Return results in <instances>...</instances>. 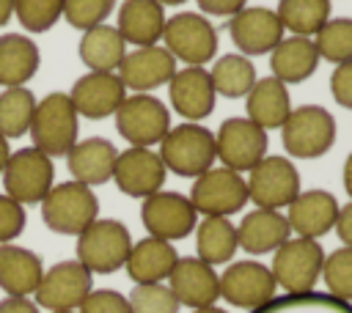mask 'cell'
<instances>
[{"mask_svg": "<svg viewBox=\"0 0 352 313\" xmlns=\"http://www.w3.org/2000/svg\"><path fill=\"white\" fill-rule=\"evenodd\" d=\"M0 313H41V310L30 297H3Z\"/></svg>", "mask_w": 352, "mask_h": 313, "instance_id": "obj_47", "label": "cell"}, {"mask_svg": "<svg viewBox=\"0 0 352 313\" xmlns=\"http://www.w3.org/2000/svg\"><path fill=\"white\" fill-rule=\"evenodd\" d=\"M324 250L319 239L305 236H289L275 253H272V277L275 286L283 288V294H308L322 277Z\"/></svg>", "mask_w": 352, "mask_h": 313, "instance_id": "obj_6", "label": "cell"}, {"mask_svg": "<svg viewBox=\"0 0 352 313\" xmlns=\"http://www.w3.org/2000/svg\"><path fill=\"white\" fill-rule=\"evenodd\" d=\"M250 313H352V302H341L327 291H308V294H283L272 297L267 305Z\"/></svg>", "mask_w": 352, "mask_h": 313, "instance_id": "obj_36", "label": "cell"}, {"mask_svg": "<svg viewBox=\"0 0 352 313\" xmlns=\"http://www.w3.org/2000/svg\"><path fill=\"white\" fill-rule=\"evenodd\" d=\"M113 8L116 0H63V19L77 30H88L102 25Z\"/></svg>", "mask_w": 352, "mask_h": 313, "instance_id": "obj_41", "label": "cell"}, {"mask_svg": "<svg viewBox=\"0 0 352 313\" xmlns=\"http://www.w3.org/2000/svg\"><path fill=\"white\" fill-rule=\"evenodd\" d=\"M267 146H270L267 132L242 115L226 118L214 132V156L220 159L223 167L236 173H248L258 159H264Z\"/></svg>", "mask_w": 352, "mask_h": 313, "instance_id": "obj_12", "label": "cell"}, {"mask_svg": "<svg viewBox=\"0 0 352 313\" xmlns=\"http://www.w3.org/2000/svg\"><path fill=\"white\" fill-rule=\"evenodd\" d=\"M69 99L77 115L88 121H102L116 115V110L126 99V88L116 71H85L82 77L74 80Z\"/></svg>", "mask_w": 352, "mask_h": 313, "instance_id": "obj_18", "label": "cell"}, {"mask_svg": "<svg viewBox=\"0 0 352 313\" xmlns=\"http://www.w3.org/2000/svg\"><path fill=\"white\" fill-rule=\"evenodd\" d=\"M41 52L33 38L22 33H3L0 36V85L14 88L33 80L38 71Z\"/></svg>", "mask_w": 352, "mask_h": 313, "instance_id": "obj_30", "label": "cell"}, {"mask_svg": "<svg viewBox=\"0 0 352 313\" xmlns=\"http://www.w3.org/2000/svg\"><path fill=\"white\" fill-rule=\"evenodd\" d=\"M190 203L198 214L204 217H231L245 209L248 198V184L242 173L228 170V167H209L201 176H195L190 187Z\"/></svg>", "mask_w": 352, "mask_h": 313, "instance_id": "obj_10", "label": "cell"}, {"mask_svg": "<svg viewBox=\"0 0 352 313\" xmlns=\"http://www.w3.org/2000/svg\"><path fill=\"white\" fill-rule=\"evenodd\" d=\"M77 313H132L129 299L116 288H91Z\"/></svg>", "mask_w": 352, "mask_h": 313, "instance_id": "obj_42", "label": "cell"}, {"mask_svg": "<svg viewBox=\"0 0 352 313\" xmlns=\"http://www.w3.org/2000/svg\"><path fill=\"white\" fill-rule=\"evenodd\" d=\"M245 110L256 126L267 129H280V124L286 121V115L292 113V99H289V88L275 80V77H264L256 80L253 88L245 96Z\"/></svg>", "mask_w": 352, "mask_h": 313, "instance_id": "obj_29", "label": "cell"}, {"mask_svg": "<svg viewBox=\"0 0 352 313\" xmlns=\"http://www.w3.org/2000/svg\"><path fill=\"white\" fill-rule=\"evenodd\" d=\"M236 225L228 217H204L195 222V253L209 266L231 264L236 255Z\"/></svg>", "mask_w": 352, "mask_h": 313, "instance_id": "obj_32", "label": "cell"}, {"mask_svg": "<svg viewBox=\"0 0 352 313\" xmlns=\"http://www.w3.org/2000/svg\"><path fill=\"white\" fill-rule=\"evenodd\" d=\"M8 156H11V146H8V137H3V135H0V173H3L6 162H8Z\"/></svg>", "mask_w": 352, "mask_h": 313, "instance_id": "obj_50", "label": "cell"}, {"mask_svg": "<svg viewBox=\"0 0 352 313\" xmlns=\"http://www.w3.org/2000/svg\"><path fill=\"white\" fill-rule=\"evenodd\" d=\"M28 132L33 137V146L47 156H66L69 148L77 143V132H80V115L69 93L55 91L38 99Z\"/></svg>", "mask_w": 352, "mask_h": 313, "instance_id": "obj_2", "label": "cell"}, {"mask_svg": "<svg viewBox=\"0 0 352 313\" xmlns=\"http://www.w3.org/2000/svg\"><path fill=\"white\" fill-rule=\"evenodd\" d=\"M248 198L256 203V209H286L300 192V173L292 165L289 156L267 154L248 170Z\"/></svg>", "mask_w": 352, "mask_h": 313, "instance_id": "obj_9", "label": "cell"}, {"mask_svg": "<svg viewBox=\"0 0 352 313\" xmlns=\"http://www.w3.org/2000/svg\"><path fill=\"white\" fill-rule=\"evenodd\" d=\"M195 3L201 14H209V16H234L248 5V0H195Z\"/></svg>", "mask_w": 352, "mask_h": 313, "instance_id": "obj_45", "label": "cell"}, {"mask_svg": "<svg viewBox=\"0 0 352 313\" xmlns=\"http://www.w3.org/2000/svg\"><path fill=\"white\" fill-rule=\"evenodd\" d=\"M319 66V52L314 47V38L308 36H283L275 49L270 52V69L272 77L283 85H294L308 80Z\"/></svg>", "mask_w": 352, "mask_h": 313, "instance_id": "obj_28", "label": "cell"}, {"mask_svg": "<svg viewBox=\"0 0 352 313\" xmlns=\"http://www.w3.org/2000/svg\"><path fill=\"white\" fill-rule=\"evenodd\" d=\"M0 176H3L6 195L22 206H30V203H41L44 195L52 189L55 165H52V156H47L36 146H28V148L11 151Z\"/></svg>", "mask_w": 352, "mask_h": 313, "instance_id": "obj_7", "label": "cell"}, {"mask_svg": "<svg viewBox=\"0 0 352 313\" xmlns=\"http://www.w3.org/2000/svg\"><path fill=\"white\" fill-rule=\"evenodd\" d=\"M94 288V275L74 258V261H58L50 269H44L38 288L33 291V302L50 313L58 310H77L82 299Z\"/></svg>", "mask_w": 352, "mask_h": 313, "instance_id": "obj_13", "label": "cell"}, {"mask_svg": "<svg viewBox=\"0 0 352 313\" xmlns=\"http://www.w3.org/2000/svg\"><path fill=\"white\" fill-rule=\"evenodd\" d=\"M338 200L327 189H305L286 206V222L292 233L305 239H319L333 231L338 217Z\"/></svg>", "mask_w": 352, "mask_h": 313, "instance_id": "obj_22", "label": "cell"}, {"mask_svg": "<svg viewBox=\"0 0 352 313\" xmlns=\"http://www.w3.org/2000/svg\"><path fill=\"white\" fill-rule=\"evenodd\" d=\"M333 231L338 233V239L344 242V247H352V200L338 209V217H336Z\"/></svg>", "mask_w": 352, "mask_h": 313, "instance_id": "obj_46", "label": "cell"}, {"mask_svg": "<svg viewBox=\"0 0 352 313\" xmlns=\"http://www.w3.org/2000/svg\"><path fill=\"white\" fill-rule=\"evenodd\" d=\"M38 206H41L44 225L63 236L82 233L99 217V198L94 195L91 187H85L74 178L52 184V189L44 195V200Z\"/></svg>", "mask_w": 352, "mask_h": 313, "instance_id": "obj_3", "label": "cell"}, {"mask_svg": "<svg viewBox=\"0 0 352 313\" xmlns=\"http://www.w3.org/2000/svg\"><path fill=\"white\" fill-rule=\"evenodd\" d=\"M330 0H278V19L292 36L314 38L316 30L330 19Z\"/></svg>", "mask_w": 352, "mask_h": 313, "instance_id": "obj_34", "label": "cell"}, {"mask_svg": "<svg viewBox=\"0 0 352 313\" xmlns=\"http://www.w3.org/2000/svg\"><path fill=\"white\" fill-rule=\"evenodd\" d=\"M58 313H77V310H58Z\"/></svg>", "mask_w": 352, "mask_h": 313, "instance_id": "obj_53", "label": "cell"}, {"mask_svg": "<svg viewBox=\"0 0 352 313\" xmlns=\"http://www.w3.org/2000/svg\"><path fill=\"white\" fill-rule=\"evenodd\" d=\"M118 148L107 137H85L77 140L66 154V167L74 181L85 187H99L113 178Z\"/></svg>", "mask_w": 352, "mask_h": 313, "instance_id": "obj_23", "label": "cell"}, {"mask_svg": "<svg viewBox=\"0 0 352 313\" xmlns=\"http://www.w3.org/2000/svg\"><path fill=\"white\" fill-rule=\"evenodd\" d=\"M330 93H333V99L341 107L352 110V60L338 63L333 69V74H330Z\"/></svg>", "mask_w": 352, "mask_h": 313, "instance_id": "obj_44", "label": "cell"}, {"mask_svg": "<svg viewBox=\"0 0 352 313\" xmlns=\"http://www.w3.org/2000/svg\"><path fill=\"white\" fill-rule=\"evenodd\" d=\"M289 236H292V228L286 222V214L275 209H253L236 225V244L248 255L275 253Z\"/></svg>", "mask_w": 352, "mask_h": 313, "instance_id": "obj_24", "label": "cell"}, {"mask_svg": "<svg viewBox=\"0 0 352 313\" xmlns=\"http://www.w3.org/2000/svg\"><path fill=\"white\" fill-rule=\"evenodd\" d=\"M25 222H28L25 206L8 198L6 192H0V244L14 242L25 231Z\"/></svg>", "mask_w": 352, "mask_h": 313, "instance_id": "obj_43", "label": "cell"}, {"mask_svg": "<svg viewBox=\"0 0 352 313\" xmlns=\"http://www.w3.org/2000/svg\"><path fill=\"white\" fill-rule=\"evenodd\" d=\"M283 25L272 8L264 5H245L234 16H228V36L239 55H270L275 44L283 38Z\"/></svg>", "mask_w": 352, "mask_h": 313, "instance_id": "obj_16", "label": "cell"}, {"mask_svg": "<svg viewBox=\"0 0 352 313\" xmlns=\"http://www.w3.org/2000/svg\"><path fill=\"white\" fill-rule=\"evenodd\" d=\"M322 280L330 297L341 302H352V247H338L330 255H324Z\"/></svg>", "mask_w": 352, "mask_h": 313, "instance_id": "obj_38", "label": "cell"}, {"mask_svg": "<svg viewBox=\"0 0 352 313\" xmlns=\"http://www.w3.org/2000/svg\"><path fill=\"white\" fill-rule=\"evenodd\" d=\"M160 5H182V3H187V0H157Z\"/></svg>", "mask_w": 352, "mask_h": 313, "instance_id": "obj_52", "label": "cell"}, {"mask_svg": "<svg viewBox=\"0 0 352 313\" xmlns=\"http://www.w3.org/2000/svg\"><path fill=\"white\" fill-rule=\"evenodd\" d=\"M190 313H228V310H223V308H217V305H206V308H192Z\"/></svg>", "mask_w": 352, "mask_h": 313, "instance_id": "obj_51", "label": "cell"}, {"mask_svg": "<svg viewBox=\"0 0 352 313\" xmlns=\"http://www.w3.org/2000/svg\"><path fill=\"white\" fill-rule=\"evenodd\" d=\"M132 247L129 228L121 220L96 217L82 233H77V261L91 275H113L124 266Z\"/></svg>", "mask_w": 352, "mask_h": 313, "instance_id": "obj_4", "label": "cell"}, {"mask_svg": "<svg viewBox=\"0 0 352 313\" xmlns=\"http://www.w3.org/2000/svg\"><path fill=\"white\" fill-rule=\"evenodd\" d=\"M209 80L217 96L223 99H242L248 96V91L253 88L256 77V66L250 63V58L239 55V52H228L220 55L214 60V66L209 69Z\"/></svg>", "mask_w": 352, "mask_h": 313, "instance_id": "obj_33", "label": "cell"}, {"mask_svg": "<svg viewBox=\"0 0 352 313\" xmlns=\"http://www.w3.org/2000/svg\"><path fill=\"white\" fill-rule=\"evenodd\" d=\"M44 275L41 258L14 242L0 244V288L6 297H30Z\"/></svg>", "mask_w": 352, "mask_h": 313, "instance_id": "obj_27", "label": "cell"}, {"mask_svg": "<svg viewBox=\"0 0 352 313\" xmlns=\"http://www.w3.org/2000/svg\"><path fill=\"white\" fill-rule=\"evenodd\" d=\"M165 5L157 0H124L116 30L132 47H154L165 30Z\"/></svg>", "mask_w": 352, "mask_h": 313, "instance_id": "obj_26", "label": "cell"}, {"mask_svg": "<svg viewBox=\"0 0 352 313\" xmlns=\"http://www.w3.org/2000/svg\"><path fill=\"white\" fill-rule=\"evenodd\" d=\"M280 143L289 156L316 159L324 156L336 143V118L319 104L292 107L280 124Z\"/></svg>", "mask_w": 352, "mask_h": 313, "instance_id": "obj_5", "label": "cell"}, {"mask_svg": "<svg viewBox=\"0 0 352 313\" xmlns=\"http://www.w3.org/2000/svg\"><path fill=\"white\" fill-rule=\"evenodd\" d=\"M278 286L261 261H231L220 275V297L242 310H256L275 297Z\"/></svg>", "mask_w": 352, "mask_h": 313, "instance_id": "obj_15", "label": "cell"}, {"mask_svg": "<svg viewBox=\"0 0 352 313\" xmlns=\"http://www.w3.org/2000/svg\"><path fill=\"white\" fill-rule=\"evenodd\" d=\"M162 47L187 66H204L217 55V30L198 11H179L165 19Z\"/></svg>", "mask_w": 352, "mask_h": 313, "instance_id": "obj_8", "label": "cell"}, {"mask_svg": "<svg viewBox=\"0 0 352 313\" xmlns=\"http://www.w3.org/2000/svg\"><path fill=\"white\" fill-rule=\"evenodd\" d=\"M140 222L148 231V236L165 239V242H179L195 231L198 211L192 209L187 195L160 189V192L143 198Z\"/></svg>", "mask_w": 352, "mask_h": 313, "instance_id": "obj_14", "label": "cell"}, {"mask_svg": "<svg viewBox=\"0 0 352 313\" xmlns=\"http://www.w3.org/2000/svg\"><path fill=\"white\" fill-rule=\"evenodd\" d=\"M36 96L28 85H14L0 91V135L8 140H16L28 135L33 110H36Z\"/></svg>", "mask_w": 352, "mask_h": 313, "instance_id": "obj_35", "label": "cell"}, {"mask_svg": "<svg viewBox=\"0 0 352 313\" xmlns=\"http://www.w3.org/2000/svg\"><path fill=\"white\" fill-rule=\"evenodd\" d=\"M168 288L179 299V305L206 308L220 299V275L214 266L201 261L198 255H184L176 261V266L168 275Z\"/></svg>", "mask_w": 352, "mask_h": 313, "instance_id": "obj_20", "label": "cell"}, {"mask_svg": "<svg viewBox=\"0 0 352 313\" xmlns=\"http://www.w3.org/2000/svg\"><path fill=\"white\" fill-rule=\"evenodd\" d=\"M80 60L88 66V71H116L126 55V41L116 30V25H96L82 30L80 38Z\"/></svg>", "mask_w": 352, "mask_h": 313, "instance_id": "obj_31", "label": "cell"}, {"mask_svg": "<svg viewBox=\"0 0 352 313\" xmlns=\"http://www.w3.org/2000/svg\"><path fill=\"white\" fill-rule=\"evenodd\" d=\"M11 14H14V0H0V27L11 19Z\"/></svg>", "mask_w": 352, "mask_h": 313, "instance_id": "obj_49", "label": "cell"}, {"mask_svg": "<svg viewBox=\"0 0 352 313\" xmlns=\"http://www.w3.org/2000/svg\"><path fill=\"white\" fill-rule=\"evenodd\" d=\"M179 255L173 242L146 236L129 247V255L124 261V269L135 286L140 283H165L170 269L176 266Z\"/></svg>", "mask_w": 352, "mask_h": 313, "instance_id": "obj_25", "label": "cell"}, {"mask_svg": "<svg viewBox=\"0 0 352 313\" xmlns=\"http://www.w3.org/2000/svg\"><path fill=\"white\" fill-rule=\"evenodd\" d=\"M314 47L319 52V60H330L336 66L352 60V19L349 16L327 19L316 30Z\"/></svg>", "mask_w": 352, "mask_h": 313, "instance_id": "obj_37", "label": "cell"}, {"mask_svg": "<svg viewBox=\"0 0 352 313\" xmlns=\"http://www.w3.org/2000/svg\"><path fill=\"white\" fill-rule=\"evenodd\" d=\"M165 176H168V170H165L160 154L151 148L129 146L126 151H118V156H116L113 181L129 198L143 200V198L160 192L165 184Z\"/></svg>", "mask_w": 352, "mask_h": 313, "instance_id": "obj_17", "label": "cell"}, {"mask_svg": "<svg viewBox=\"0 0 352 313\" xmlns=\"http://www.w3.org/2000/svg\"><path fill=\"white\" fill-rule=\"evenodd\" d=\"M168 99L182 118L198 124L212 115L217 93L204 66H184V69H176V74L168 80Z\"/></svg>", "mask_w": 352, "mask_h": 313, "instance_id": "obj_21", "label": "cell"}, {"mask_svg": "<svg viewBox=\"0 0 352 313\" xmlns=\"http://www.w3.org/2000/svg\"><path fill=\"white\" fill-rule=\"evenodd\" d=\"M116 129L129 146L151 148L170 129V110L151 93H132L116 110Z\"/></svg>", "mask_w": 352, "mask_h": 313, "instance_id": "obj_11", "label": "cell"}, {"mask_svg": "<svg viewBox=\"0 0 352 313\" xmlns=\"http://www.w3.org/2000/svg\"><path fill=\"white\" fill-rule=\"evenodd\" d=\"M132 313H179V299L168 288V283H140L129 291Z\"/></svg>", "mask_w": 352, "mask_h": 313, "instance_id": "obj_40", "label": "cell"}, {"mask_svg": "<svg viewBox=\"0 0 352 313\" xmlns=\"http://www.w3.org/2000/svg\"><path fill=\"white\" fill-rule=\"evenodd\" d=\"M116 74H118V80L124 82L126 91L148 93L160 85H168V80L176 74V58L160 44L135 47L132 52L124 55Z\"/></svg>", "mask_w": 352, "mask_h": 313, "instance_id": "obj_19", "label": "cell"}, {"mask_svg": "<svg viewBox=\"0 0 352 313\" xmlns=\"http://www.w3.org/2000/svg\"><path fill=\"white\" fill-rule=\"evenodd\" d=\"M344 189H346V195H349V200H352V154L344 159Z\"/></svg>", "mask_w": 352, "mask_h": 313, "instance_id": "obj_48", "label": "cell"}, {"mask_svg": "<svg viewBox=\"0 0 352 313\" xmlns=\"http://www.w3.org/2000/svg\"><path fill=\"white\" fill-rule=\"evenodd\" d=\"M160 159L165 170L182 176V178H195L204 170L214 165V132L195 124L184 121L168 129V135L160 140Z\"/></svg>", "mask_w": 352, "mask_h": 313, "instance_id": "obj_1", "label": "cell"}, {"mask_svg": "<svg viewBox=\"0 0 352 313\" xmlns=\"http://www.w3.org/2000/svg\"><path fill=\"white\" fill-rule=\"evenodd\" d=\"M14 16L28 33H47L63 16V0H14Z\"/></svg>", "mask_w": 352, "mask_h": 313, "instance_id": "obj_39", "label": "cell"}]
</instances>
